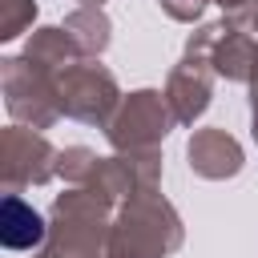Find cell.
I'll use <instances>...</instances> for the list:
<instances>
[{
	"instance_id": "cell-1",
	"label": "cell",
	"mask_w": 258,
	"mask_h": 258,
	"mask_svg": "<svg viewBox=\"0 0 258 258\" xmlns=\"http://www.w3.org/2000/svg\"><path fill=\"white\" fill-rule=\"evenodd\" d=\"M44 238V222L32 206H24L20 198H4V226H0V242L8 250H28Z\"/></svg>"
}]
</instances>
